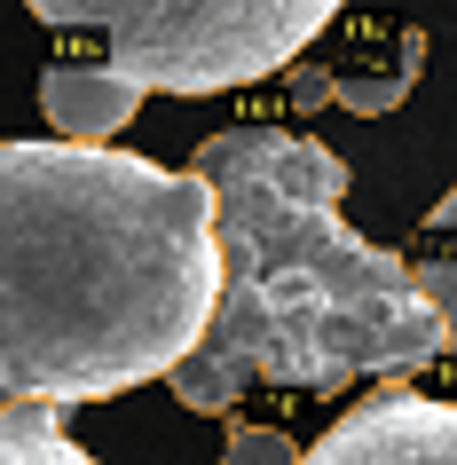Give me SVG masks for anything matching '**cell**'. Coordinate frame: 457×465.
Segmentation results:
<instances>
[{
  "label": "cell",
  "instance_id": "1",
  "mask_svg": "<svg viewBox=\"0 0 457 465\" xmlns=\"http://www.w3.org/2000/svg\"><path fill=\"white\" fill-rule=\"evenodd\" d=\"M214 190L103 143H0V402L166 379L214 308Z\"/></svg>",
  "mask_w": 457,
  "mask_h": 465
},
{
  "label": "cell",
  "instance_id": "5",
  "mask_svg": "<svg viewBox=\"0 0 457 465\" xmlns=\"http://www.w3.org/2000/svg\"><path fill=\"white\" fill-rule=\"evenodd\" d=\"M40 111L64 143H111L143 111V87L111 64H48L40 72Z\"/></svg>",
  "mask_w": 457,
  "mask_h": 465
},
{
  "label": "cell",
  "instance_id": "7",
  "mask_svg": "<svg viewBox=\"0 0 457 465\" xmlns=\"http://www.w3.org/2000/svg\"><path fill=\"white\" fill-rule=\"evenodd\" d=\"M418 55H426V40H418V32H394V40H386V48L371 55L363 72H347V64H339V72L323 79V87H332V95L347 103V111L379 119V111H394V103L410 95V79H418Z\"/></svg>",
  "mask_w": 457,
  "mask_h": 465
},
{
  "label": "cell",
  "instance_id": "8",
  "mask_svg": "<svg viewBox=\"0 0 457 465\" xmlns=\"http://www.w3.org/2000/svg\"><path fill=\"white\" fill-rule=\"evenodd\" d=\"M0 465H103V458H87L64 434L55 402H0Z\"/></svg>",
  "mask_w": 457,
  "mask_h": 465
},
{
  "label": "cell",
  "instance_id": "4",
  "mask_svg": "<svg viewBox=\"0 0 457 465\" xmlns=\"http://www.w3.org/2000/svg\"><path fill=\"white\" fill-rule=\"evenodd\" d=\"M300 465H457V402L402 387L371 394L315 450H300Z\"/></svg>",
  "mask_w": 457,
  "mask_h": 465
},
{
  "label": "cell",
  "instance_id": "6",
  "mask_svg": "<svg viewBox=\"0 0 457 465\" xmlns=\"http://www.w3.org/2000/svg\"><path fill=\"white\" fill-rule=\"evenodd\" d=\"M410 276H418V292L433 300V316H442V355H457V190L418 221V252H410Z\"/></svg>",
  "mask_w": 457,
  "mask_h": 465
},
{
  "label": "cell",
  "instance_id": "9",
  "mask_svg": "<svg viewBox=\"0 0 457 465\" xmlns=\"http://www.w3.org/2000/svg\"><path fill=\"white\" fill-rule=\"evenodd\" d=\"M221 465H300V450H292L284 426H237L229 450H221Z\"/></svg>",
  "mask_w": 457,
  "mask_h": 465
},
{
  "label": "cell",
  "instance_id": "2",
  "mask_svg": "<svg viewBox=\"0 0 457 465\" xmlns=\"http://www.w3.org/2000/svg\"><path fill=\"white\" fill-rule=\"evenodd\" d=\"M214 190V308L166 387L182 411H229L253 387H347L442 355V316L402 252L347 229L339 150L292 126H221L190 158Z\"/></svg>",
  "mask_w": 457,
  "mask_h": 465
},
{
  "label": "cell",
  "instance_id": "3",
  "mask_svg": "<svg viewBox=\"0 0 457 465\" xmlns=\"http://www.w3.org/2000/svg\"><path fill=\"white\" fill-rule=\"evenodd\" d=\"M79 64H111L143 95H221L284 72L347 0H25Z\"/></svg>",
  "mask_w": 457,
  "mask_h": 465
}]
</instances>
